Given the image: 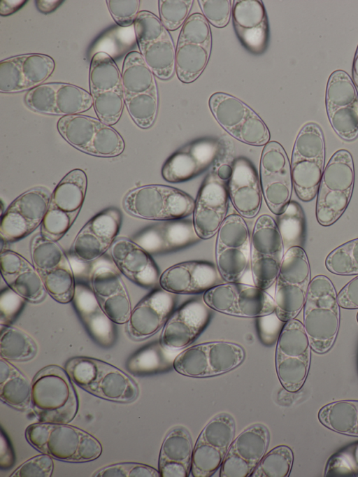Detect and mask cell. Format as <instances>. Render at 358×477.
I'll return each instance as SVG.
<instances>
[{
	"mask_svg": "<svg viewBox=\"0 0 358 477\" xmlns=\"http://www.w3.org/2000/svg\"><path fill=\"white\" fill-rule=\"evenodd\" d=\"M331 280L318 275L310 281L303 306V327L312 350L319 354L333 347L340 327V305Z\"/></svg>",
	"mask_w": 358,
	"mask_h": 477,
	"instance_id": "6da1fadb",
	"label": "cell"
},
{
	"mask_svg": "<svg viewBox=\"0 0 358 477\" xmlns=\"http://www.w3.org/2000/svg\"><path fill=\"white\" fill-rule=\"evenodd\" d=\"M29 443L43 453L66 462H85L98 458L102 448L90 434L66 424L31 425L26 429Z\"/></svg>",
	"mask_w": 358,
	"mask_h": 477,
	"instance_id": "7a4b0ae2",
	"label": "cell"
},
{
	"mask_svg": "<svg viewBox=\"0 0 358 477\" xmlns=\"http://www.w3.org/2000/svg\"><path fill=\"white\" fill-rule=\"evenodd\" d=\"M31 404L40 422H70L77 413L78 399L66 370L56 365L40 370L31 384Z\"/></svg>",
	"mask_w": 358,
	"mask_h": 477,
	"instance_id": "3957f363",
	"label": "cell"
},
{
	"mask_svg": "<svg viewBox=\"0 0 358 477\" xmlns=\"http://www.w3.org/2000/svg\"><path fill=\"white\" fill-rule=\"evenodd\" d=\"M355 180L352 156L346 150L336 151L324 167L317 192L315 215L319 224L335 223L347 209Z\"/></svg>",
	"mask_w": 358,
	"mask_h": 477,
	"instance_id": "277c9868",
	"label": "cell"
},
{
	"mask_svg": "<svg viewBox=\"0 0 358 477\" xmlns=\"http://www.w3.org/2000/svg\"><path fill=\"white\" fill-rule=\"evenodd\" d=\"M65 369L75 383L99 397L129 402L138 395L135 382L124 372L103 361L76 357L66 363Z\"/></svg>",
	"mask_w": 358,
	"mask_h": 477,
	"instance_id": "5b68a950",
	"label": "cell"
},
{
	"mask_svg": "<svg viewBox=\"0 0 358 477\" xmlns=\"http://www.w3.org/2000/svg\"><path fill=\"white\" fill-rule=\"evenodd\" d=\"M224 151L210 167L195 201L193 223L201 239L212 238L227 217L229 195L228 182L233 162L227 161Z\"/></svg>",
	"mask_w": 358,
	"mask_h": 477,
	"instance_id": "8992f818",
	"label": "cell"
},
{
	"mask_svg": "<svg viewBox=\"0 0 358 477\" xmlns=\"http://www.w3.org/2000/svg\"><path fill=\"white\" fill-rule=\"evenodd\" d=\"M121 74L124 104L129 115L139 127H150L157 118L159 106L155 75L136 51L126 55Z\"/></svg>",
	"mask_w": 358,
	"mask_h": 477,
	"instance_id": "52a82bcc",
	"label": "cell"
},
{
	"mask_svg": "<svg viewBox=\"0 0 358 477\" xmlns=\"http://www.w3.org/2000/svg\"><path fill=\"white\" fill-rule=\"evenodd\" d=\"M324 162L325 143L322 129L315 123H308L296 138L290 162L293 187L301 201L308 202L316 197Z\"/></svg>",
	"mask_w": 358,
	"mask_h": 477,
	"instance_id": "ba28073f",
	"label": "cell"
},
{
	"mask_svg": "<svg viewBox=\"0 0 358 477\" xmlns=\"http://www.w3.org/2000/svg\"><path fill=\"white\" fill-rule=\"evenodd\" d=\"M310 266L302 247L294 246L284 255L275 280V313L286 322L303 308L311 281Z\"/></svg>",
	"mask_w": 358,
	"mask_h": 477,
	"instance_id": "9c48e42d",
	"label": "cell"
},
{
	"mask_svg": "<svg viewBox=\"0 0 358 477\" xmlns=\"http://www.w3.org/2000/svg\"><path fill=\"white\" fill-rule=\"evenodd\" d=\"M123 205L133 216L150 220L185 218L193 213L195 201L185 192L164 185H148L130 191Z\"/></svg>",
	"mask_w": 358,
	"mask_h": 477,
	"instance_id": "30bf717a",
	"label": "cell"
},
{
	"mask_svg": "<svg viewBox=\"0 0 358 477\" xmlns=\"http://www.w3.org/2000/svg\"><path fill=\"white\" fill-rule=\"evenodd\" d=\"M87 178L84 171L75 169L66 173L50 195L41 225L40 234L49 241H59L73 224L84 202Z\"/></svg>",
	"mask_w": 358,
	"mask_h": 477,
	"instance_id": "8fae6325",
	"label": "cell"
},
{
	"mask_svg": "<svg viewBox=\"0 0 358 477\" xmlns=\"http://www.w3.org/2000/svg\"><path fill=\"white\" fill-rule=\"evenodd\" d=\"M311 346L303 323L294 318L282 326L275 349V362L278 377L287 391H299L308 376Z\"/></svg>",
	"mask_w": 358,
	"mask_h": 477,
	"instance_id": "7c38bea8",
	"label": "cell"
},
{
	"mask_svg": "<svg viewBox=\"0 0 358 477\" xmlns=\"http://www.w3.org/2000/svg\"><path fill=\"white\" fill-rule=\"evenodd\" d=\"M57 127L70 145L91 155L113 157L124 150L122 136L99 119L82 114L66 115L59 118Z\"/></svg>",
	"mask_w": 358,
	"mask_h": 477,
	"instance_id": "4fadbf2b",
	"label": "cell"
},
{
	"mask_svg": "<svg viewBox=\"0 0 358 477\" xmlns=\"http://www.w3.org/2000/svg\"><path fill=\"white\" fill-rule=\"evenodd\" d=\"M89 86L98 119L110 126L116 124L125 104L122 74L109 54L99 52L93 55L90 66Z\"/></svg>",
	"mask_w": 358,
	"mask_h": 477,
	"instance_id": "5bb4252c",
	"label": "cell"
},
{
	"mask_svg": "<svg viewBox=\"0 0 358 477\" xmlns=\"http://www.w3.org/2000/svg\"><path fill=\"white\" fill-rule=\"evenodd\" d=\"M240 345L224 341H210L191 346L180 353L173 366L179 373L194 378L214 376L239 366L245 359Z\"/></svg>",
	"mask_w": 358,
	"mask_h": 477,
	"instance_id": "9a60e30c",
	"label": "cell"
},
{
	"mask_svg": "<svg viewBox=\"0 0 358 477\" xmlns=\"http://www.w3.org/2000/svg\"><path fill=\"white\" fill-rule=\"evenodd\" d=\"M209 107L219 124L236 139L255 146L269 142L270 132L264 122L236 97L214 93L209 99Z\"/></svg>",
	"mask_w": 358,
	"mask_h": 477,
	"instance_id": "2e32d148",
	"label": "cell"
},
{
	"mask_svg": "<svg viewBox=\"0 0 358 477\" xmlns=\"http://www.w3.org/2000/svg\"><path fill=\"white\" fill-rule=\"evenodd\" d=\"M140 53L155 76L169 79L176 66V49L169 30L160 19L147 10L140 11L134 23Z\"/></svg>",
	"mask_w": 358,
	"mask_h": 477,
	"instance_id": "e0dca14e",
	"label": "cell"
},
{
	"mask_svg": "<svg viewBox=\"0 0 358 477\" xmlns=\"http://www.w3.org/2000/svg\"><path fill=\"white\" fill-rule=\"evenodd\" d=\"M211 49L208 21L201 14L191 15L182 27L176 50L175 70L178 79L185 83L196 80L208 62Z\"/></svg>",
	"mask_w": 358,
	"mask_h": 477,
	"instance_id": "ac0fdd59",
	"label": "cell"
},
{
	"mask_svg": "<svg viewBox=\"0 0 358 477\" xmlns=\"http://www.w3.org/2000/svg\"><path fill=\"white\" fill-rule=\"evenodd\" d=\"M203 299L213 310L242 317L259 318L275 312V300L256 285L227 282L204 292Z\"/></svg>",
	"mask_w": 358,
	"mask_h": 477,
	"instance_id": "d6986e66",
	"label": "cell"
},
{
	"mask_svg": "<svg viewBox=\"0 0 358 477\" xmlns=\"http://www.w3.org/2000/svg\"><path fill=\"white\" fill-rule=\"evenodd\" d=\"M284 255L276 222L268 215H260L251 236L250 263L255 285L266 290L275 282Z\"/></svg>",
	"mask_w": 358,
	"mask_h": 477,
	"instance_id": "ffe728a7",
	"label": "cell"
},
{
	"mask_svg": "<svg viewBox=\"0 0 358 477\" xmlns=\"http://www.w3.org/2000/svg\"><path fill=\"white\" fill-rule=\"evenodd\" d=\"M217 235L216 264L227 282H236L250 262L251 238L248 225L239 214L229 215Z\"/></svg>",
	"mask_w": 358,
	"mask_h": 477,
	"instance_id": "44dd1931",
	"label": "cell"
},
{
	"mask_svg": "<svg viewBox=\"0 0 358 477\" xmlns=\"http://www.w3.org/2000/svg\"><path fill=\"white\" fill-rule=\"evenodd\" d=\"M235 422L231 415H215L201 432L193 448L191 474L209 477L221 467L234 441Z\"/></svg>",
	"mask_w": 358,
	"mask_h": 477,
	"instance_id": "7402d4cb",
	"label": "cell"
},
{
	"mask_svg": "<svg viewBox=\"0 0 358 477\" xmlns=\"http://www.w3.org/2000/svg\"><path fill=\"white\" fill-rule=\"evenodd\" d=\"M259 180L269 210L276 215H280L291 201L293 182L289 158L277 141H269L263 148Z\"/></svg>",
	"mask_w": 358,
	"mask_h": 477,
	"instance_id": "603a6c76",
	"label": "cell"
},
{
	"mask_svg": "<svg viewBox=\"0 0 358 477\" xmlns=\"http://www.w3.org/2000/svg\"><path fill=\"white\" fill-rule=\"evenodd\" d=\"M329 121L337 135L347 141L358 137V94L350 76L336 70L328 78L325 94Z\"/></svg>",
	"mask_w": 358,
	"mask_h": 477,
	"instance_id": "cb8c5ba5",
	"label": "cell"
},
{
	"mask_svg": "<svg viewBox=\"0 0 358 477\" xmlns=\"http://www.w3.org/2000/svg\"><path fill=\"white\" fill-rule=\"evenodd\" d=\"M88 280L101 306L116 324L129 321L131 305L120 271L112 258L102 255L90 266Z\"/></svg>",
	"mask_w": 358,
	"mask_h": 477,
	"instance_id": "d4e9b609",
	"label": "cell"
},
{
	"mask_svg": "<svg viewBox=\"0 0 358 477\" xmlns=\"http://www.w3.org/2000/svg\"><path fill=\"white\" fill-rule=\"evenodd\" d=\"M50 195L42 187L29 190L17 197L1 215V239L4 243L18 241L41 225Z\"/></svg>",
	"mask_w": 358,
	"mask_h": 477,
	"instance_id": "484cf974",
	"label": "cell"
},
{
	"mask_svg": "<svg viewBox=\"0 0 358 477\" xmlns=\"http://www.w3.org/2000/svg\"><path fill=\"white\" fill-rule=\"evenodd\" d=\"M24 101L34 111L62 117L80 114L93 106L90 92L75 85L60 82L43 83L29 90Z\"/></svg>",
	"mask_w": 358,
	"mask_h": 477,
	"instance_id": "4316f807",
	"label": "cell"
},
{
	"mask_svg": "<svg viewBox=\"0 0 358 477\" xmlns=\"http://www.w3.org/2000/svg\"><path fill=\"white\" fill-rule=\"evenodd\" d=\"M55 68L54 59L41 53L22 54L0 62V92L30 90L45 82Z\"/></svg>",
	"mask_w": 358,
	"mask_h": 477,
	"instance_id": "83f0119b",
	"label": "cell"
},
{
	"mask_svg": "<svg viewBox=\"0 0 358 477\" xmlns=\"http://www.w3.org/2000/svg\"><path fill=\"white\" fill-rule=\"evenodd\" d=\"M121 222L122 214L116 208H108L99 213L83 226L76 236L71 254L87 263L95 261L111 247Z\"/></svg>",
	"mask_w": 358,
	"mask_h": 477,
	"instance_id": "f1b7e54d",
	"label": "cell"
},
{
	"mask_svg": "<svg viewBox=\"0 0 358 477\" xmlns=\"http://www.w3.org/2000/svg\"><path fill=\"white\" fill-rule=\"evenodd\" d=\"M269 443L267 427L257 423L242 432L231 443L221 465V477L250 476Z\"/></svg>",
	"mask_w": 358,
	"mask_h": 477,
	"instance_id": "f546056e",
	"label": "cell"
},
{
	"mask_svg": "<svg viewBox=\"0 0 358 477\" xmlns=\"http://www.w3.org/2000/svg\"><path fill=\"white\" fill-rule=\"evenodd\" d=\"M223 151L217 140H197L173 153L164 164L162 176L170 183L189 180L211 167Z\"/></svg>",
	"mask_w": 358,
	"mask_h": 477,
	"instance_id": "4dcf8cb0",
	"label": "cell"
},
{
	"mask_svg": "<svg viewBox=\"0 0 358 477\" xmlns=\"http://www.w3.org/2000/svg\"><path fill=\"white\" fill-rule=\"evenodd\" d=\"M213 315L203 299L194 298L176 309L164 326L160 342L171 350L190 345L203 332Z\"/></svg>",
	"mask_w": 358,
	"mask_h": 477,
	"instance_id": "1f68e13d",
	"label": "cell"
},
{
	"mask_svg": "<svg viewBox=\"0 0 358 477\" xmlns=\"http://www.w3.org/2000/svg\"><path fill=\"white\" fill-rule=\"evenodd\" d=\"M178 294L156 288L132 309L127 331L136 340L150 337L162 328L176 310Z\"/></svg>",
	"mask_w": 358,
	"mask_h": 477,
	"instance_id": "d6a6232c",
	"label": "cell"
},
{
	"mask_svg": "<svg viewBox=\"0 0 358 477\" xmlns=\"http://www.w3.org/2000/svg\"><path fill=\"white\" fill-rule=\"evenodd\" d=\"M214 264L205 261H187L166 269L160 276V287L177 294L205 292L224 283Z\"/></svg>",
	"mask_w": 358,
	"mask_h": 477,
	"instance_id": "836d02e7",
	"label": "cell"
},
{
	"mask_svg": "<svg viewBox=\"0 0 358 477\" xmlns=\"http://www.w3.org/2000/svg\"><path fill=\"white\" fill-rule=\"evenodd\" d=\"M132 240L150 255H159L183 249L201 239L195 231L193 220L182 218L148 227Z\"/></svg>",
	"mask_w": 358,
	"mask_h": 477,
	"instance_id": "e575fe53",
	"label": "cell"
},
{
	"mask_svg": "<svg viewBox=\"0 0 358 477\" xmlns=\"http://www.w3.org/2000/svg\"><path fill=\"white\" fill-rule=\"evenodd\" d=\"M110 255L120 273L136 285L150 288L159 283V272L155 261L133 240H115L110 247Z\"/></svg>",
	"mask_w": 358,
	"mask_h": 477,
	"instance_id": "d590c367",
	"label": "cell"
},
{
	"mask_svg": "<svg viewBox=\"0 0 358 477\" xmlns=\"http://www.w3.org/2000/svg\"><path fill=\"white\" fill-rule=\"evenodd\" d=\"M228 191L240 215L252 218L258 214L263 196L261 183L255 168L248 159L238 157L233 162Z\"/></svg>",
	"mask_w": 358,
	"mask_h": 477,
	"instance_id": "8d00e7d4",
	"label": "cell"
},
{
	"mask_svg": "<svg viewBox=\"0 0 358 477\" xmlns=\"http://www.w3.org/2000/svg\"><path fill=\"white\" fill-rule=\"evenodd\" d=\"M232 20L236 33L242 44L251 52H263L268 40V21L262 1H235Z\"/></svg>",
	"mask_w": 358,
	"mask_h": 477,
	"instance_id": "74e56055",
	"label": "cell"
},
{
	"mask_svg": "<svg viewBox=\"0 0 358 477\" xmlns=\"http://www.w3.org/2000/svg\"><path fill=\"white\" fill-rule=\"evenodd\" d=\"M1 273L5 282L18 294L31 303L41 301L46 294L43 279L25 258L11 250L1 251Z\"/></svg>",
	"mask_w": 358,
	"mask_h": 477,
	"instance_id": "f35d334b",
	"label": "cell"
},
{
	"mask_svg": "<svg viewBox=\"0 0 358 477\" xmlns=\"http://www.w3.org/2000/svg\"><path fill=\"white\" fill-rule=\"evenodd\" d=\"M193 449L189 433L176 427L166 436L159 458L162 477H187L191 472Z\"/></svg>",
	"mask_w": 358,
	"mask_h": 477,
	"instance_id": "ab89813d",
	"label": "cell"
},
{
	"mask_svg": "<svg viewBox=\"0 0 358 477\" xmlns=\"http://www.w3.org/2000/svg\"><path fill=\"white\" fill-rule=\"evenodd\" d=\"M0 397L9 406L27 408L31 401V385L27 378L6 359H0Z\"/></svg>",
	"mask_w": 358,
	"mask_h": 477,
	"instance_id": "60d3db41",
	"label": "cell"
},
{
	"mask_svg": "<svg viewBox=\"0 0 358 477\" xmlns=\"http://www.w3.org/2000/svg\"><path fill=\"white\" fill-rule=\"evenodd\" d=\"M318 420L336 433L358 436V400H339L327 404L319 411Z\"/></svg>",
	"mask_w": 358,
	"mask_h": 477,
	"instance_id": "b9f144b4",
	"label": "cell"
},
{
	"mask_svg": "<svg viewBox=\"0 0 358 477\" xmlns=\"http://www.w3.org/2000/svg\"><path fill=\"white\" fill-rule=\"evenodd\" d=\"M161 342L144 346L134 353L127 362V368L135 375H145L160 371L170 366L174 359L171 351Z\"/></svg>",
	"mask_w": 358,
	"mask_h": 477,
	"instance_id": "7bdbcfd3",
	"label": "cell"
},
{
	"mask_svg": "<svg viewBox=\"0 0 358 477\" xmlns=\"http://www.w3.org/2000/svg\"><path fill=\"white\" fill-rule=\"evenodd\" d=\"M1 329L0 339L1 357L7 361H27L35 357L37 345L34 340L22 329L10 326Z\"/></svg>",
	"mask_w": 358,
	"mask_h": 477,
	"instance_id": "ee69618b",
	"label": "cell"
},
{
	"mask_svg": "<svg viewBox=\"0 0 358 477\" xmlns=\"http://www.w3.org/2000/svg\"><path fill=\"white\" fill-rule=\"evenodd\" d=\"M285 252L294 246L302 247L305 239V218L301 206L290 201L285 210L277 215L276 222Z\"/></svg>",
	"mask_w": 358,
	"mask_h": 477,
	"instance_id": "f6af8a7d",
	"label": "cell"
},
{
	"mask_svg": "<svg viewBox=\"0 0 358 477\" xmlns=\"http://www.w3.org/2000/svg\"><path fill=\"white\" fill-rule=\"evenodd\" d=\"M40 275L47 292L53 299L61 304L72 301L76 278L69 257L59 266Z\"/></svg>",
	"mask_w": 358,
	"mask_h": 477,
	"instance_id": "bcb514c9",
	"label": "cell"
},
{
	"mask_svg": "<svg viewBox=\"0 0 358 477\" xmlns=\"http://www.w3.org/2000/svg\"><path fill=\"white\" fill-rule=\"evenodd\" d=\"M294 462L292 449L285 445L275 447L263 456L252 477H287Z\"/></svg>",
	"mask_w": 358,
	"mask_h": 477,
	"instance_id": "7dc6e473",
	"label": "cell"
},
{
	"mask_svg": "<svg viewBox=\"0 0 358 477\" xmlns=\"http://www.w3.org/2000/svg\"><path fill=\"white\" fill-rule=\"evenodd\" d=\"M31 255L33 265L39 274L55 268L68 259L56 241L47 240L41 234L32 239Z\"/></svg>",
	"mask_w": 358,
	"mask_h": 477,
	"instance_id": "c3c4849f",
	"label": "cell"
},
{
	"mask_svg": "<svg viewBox=\"0 0 358 477\" xmlns=\"http://www.w3.org/2000/svg\"><path fill=\"white\" fill-rule=\"evenodd\" d=\"M325 266L336 275H358V238L334 249L327 255Z\"/></svg>",
	"mask_w": 358,
	"mask_h": 477,
	"instance_id": "681fc988",
	"label": "cell"
},
{
	"mask_svg": "<svg viewBox=\"0 0 358 477\" xmlns=\"http://www.w3.org/2000/svg\"><path fill=\"white\" fill-rule=\"evenodd\" d=\"M324 476H358V441L345 446L329 458Z\"/></svg>",
	"mask_w": 358,
	"mask_h": 477,
	"instance_id": "f907efd6",
	"label": "cell"
},
{
	"mask_svg": "<svg viewBox=\"0 0 358 477\" xmlns=\"http://www.w3.org/2000/svg\"><path fill=\"white\" fill-rule=\"evenodd\" d=\"M90 336L101 346L108 348L116 339L115 325L101 307L80 318Z\"/></svg>",
	"mask_w": 358,
	"mask_h": 477,
	"instance_id": "816d5d0a",
	"label": "cell"
},
{
	"mask_svg": "<svg viewBox=\"0 0 358 477\" xmlns=\"http://www.w3.org/2000/svg\"><path fill=\"white\" fill-rule=\"evenodd\" d=\"M160 20L169 31H173L184 24L191 10L192 0H159Z\"/></svg>",
	"mask_w": 358,
	"mask_h": 477,
	"instance_id": "f5cc1de1",
	"label": "cell"
},
{
	"mask_svg": "<svg viewBox=\"0 0 358 477\" xmlns=\"http://www.w3.org/2000/svg\"><path fill=\"white\" fill-rule=\"evenodd\" d=\"M97 477H159V471L139 463H120L104 467L94 475Z\"/></svg>",
	"mask_w": 358,
	"mask_h": 477,
	"instance_id": "db71d44e",
	"label": "cell"
},
{
	"mask_svg": "<svg viewBox=\"0 0 358 477\" xmlns=\"http://www.w3.org/2000/svg\"><path fill=\"white\" fill-rule=\"evenodd\" d=\"M199 6L208 22L216 27H224L231 15V3L229 0H199Z\"/></svg>",
	"mask_w": 358,
	"mask_h": 477,
	"instance_id": "11a10c76",
	"label": "cell"
},
{
	"mask_svg": "<svg viewBox=\"0 0 358 477\" xmlns=\"http://www.w3.org/2000/svg\"><path fill=\"white\" fill-rule=\"evenodd\" d=\"M27 300L10 287L0 294V322L1 326H9L22 310Z\"/></svg>",
	"mask_w": 358,
	"mask_h": 477,
	"instance_id": "9f6ffc18",
	"label": "cell"
},
{
	"mask_svg": "<svg viewBox=\"0 0 358 477\" xmlns=\"http://www.w3.org/2000/svg\"><path fill=\"white\" fill-rule=\"evenodd\" d=\"M139 0H108V11L115 22L122 27H127L134 23L139 13Z\"/></svg>",
	"mask_w": 358,
	"mask_h": 477,
	"instance_id": "6f0895ef",
	"label": "cell"
},
{
	"mask_svg": "<svg viewBox=\"0 0 358 477\" xmlns=\"http://www.w3.org/2000/svg\"><path fill=\"white\" fill-rule=\"evenodd\" d=\"M49 455L35 456L18 467L12 477H50L53 471V462Z\"/></svg>",
	"mask_w": 358,
	"mask_h": 477,
	"instance_id": "680465c9",
	"label": "cell"
},
{
	"mask_svg": "<svg viewBox=\"0 0 358 477\" xmlns=\"http://www.w3.org/2000/svg\"><path fill=\"white\" fill-rule=\"evenodd\" d=\"M337 298L341 308L358 309V275L341 290Z\"/></svg>",
	"mask_w": 358,
	"mask_h": 477,
	"instance_id": "91938a15",
	"label": "cell"
},
{
	"mask_svg": "<svg viewBox=\"0 0 358 477\" xmlns=\"http://www.w3.org/2000/svg\"><path fill=\"white\" fill-rule=\"evenodd\" d=\"M13 464V455L8 441L3 431L1 435L0 464L2 469H8Z\"/></svg>",
	"mask_w": 358,
	"mask_h": 477,
	"instance_id": "94428289",
	"label": "cell"
},
{
	"mask_svg": "<svg viewBox=\"0 0 358 477\" xmlns=\"http://www.w3.org/2000/svg\"><path fill=\"white\" fill-rule=\"evenodd\" d=\"M27 1L22 0H2L0 2V14L7 16L14 13L22 7Z\"/></svg>",
	"mask_w": 358,
	"mask_h": 477,
	"instance_id": "6125c7cd",
	"label": "cell"
},
{
	"mask_svg": "<svg viewBox=\"0 0 358 477\" xmlns=\"http://www.w3.org/2000/svg\"><path fill=\"white\" fill-rule=\"evenodd\" d=\"M64 1H36V6L39 11L48 14L57 9Z\"/></svg>",
	"mask_w": 358,
	"mask_h": 477,
	"instance_id": "be15d7a7",
	"label": "cell"
},
{
	"mask_svg": "<svg viewBox=\"0 0 358 477\" xmlns=\"http://www.w3.org/2000/svg\"><path fill=\"white\" fill-rule=\"evenodd\" d=\"M352 80L356 86L358 87V45L355 54L353 64H352Z\"/></svg>",
	"mask_w": 358,
	"mask_h": 477,
	"instance_id": "e7e4bbea",
	"label": "cell"
},
{
	"mask_svg": "<svg viewBox=\"0 0 358 477\" xmlns=\"http://www.w3.org/2000/svg\"><path fill=\"white\" fill-rule=\"evenodd\" d=\"M357 322H358V313H357Z\"/></svg>",
	"mask_w": 358,
	"mask_h": 477,
	"instance_id": "03108f58",
	"label": "cell"
}]
</instances>
